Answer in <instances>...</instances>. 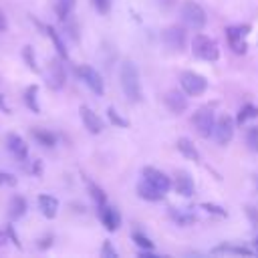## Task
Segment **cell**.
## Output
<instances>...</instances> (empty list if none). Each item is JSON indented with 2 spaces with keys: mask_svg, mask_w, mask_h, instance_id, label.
<instances>
[{
  "mask_svg": "<svg viewBox=\"0 0 258 258\" xmlns=\"http://www.w3.org/2000/svg\"><path fill=\"white\" fill-rule=\"evenodd\" d=\"M119 81H121V89L125 93V97L133 103H139L143 99V89H141V79H139V71L137 64L131 60H123L121 69H119Z\"/></svg>",
  "mask_w": 258,
  "mask_h": 258,
  "instance_id": "obj_1",
  "label": "cell"
},
{
  "mask_svg": "<svg viewBox=\"0 0 258 258\" xmlns=\"http://www.w3.org/2000/svg\"><path fill=\"white\" fill-rule=\"evenodd\" d=\"M181 20L187 28L191 30H202L208 22V16H206V10L198 4V2H183L181 4Z\"/></svg>",
  "mask_w": 258,
  "mask_h": 258,
  "instance_id": "obj_2",
  "label": "cell"
},
{
  "mask_svg": "<svg viewBox=\"0 0 258 258\" xmlns=\"http://www.w3.org/2000/svg\"><path fill=\"white\" fill-rule=\"evenodd\" d=\"M191 50H194V54H196L198 58H202V60L214 62V60L220 58V48H218L216 40L210 38V36H206V34H196V36H194V40H191Z\"/></svg>",
  "mask_w": 258,
  "mask_h": 258,
  "instance_id": "obj_3",
  "label": "cell"
},
{
  "mask_svg": "<svg viewBox=\"0 0 258 258\" xmlns=\"http://www.w3.org/2000/svg\"><path fill=\"white\" fill-rule=\"evenodd\" d=\"M179 85L183 89L185 95L189 97H198V95H204L206 89H208V79L200 73H194V71H183L181 77H179Z\"/></svg>",
  "mask_w": 258,
  "mask_h": 258,
  "instance_id": "obj_4",
  "label": "cell"
},
{
  "mask_svg": "<svg viewBox=\"0 0 258 258\" xmlns=\"http://www.w3.org/2000/svg\"><path fill=\"white\" fill-rule=\"evenodd\" d=\"M77 77L95 93V95H103L105 93V85H103V79H101V75L93 69V67H89V64H79L77 67Z\"/></svg>",
  "mask_w": 258,
  "mask_h": 258,
  "instance_id": "obj_5",
  "label": "cell"
},
{
  "mask_svg": "<svg viewBox=\"0 0 258 258\" xmlns=\"http://www.w3.org/2000/svg\"><path fill=\"white\" fill-rule=\"evenodd\" d=\"M194 125L198 129V133L202 137H212L214 135V127H216V119H214V111L210 107H202L196 111L194 115Z\"/></svg>",
  "mask_w": 258,
  "mask_h": 258,
  "instance_id": "obj_6",
  "label": "cell"
},
{
  "mask_svg": "<svg viewBox=\"0 0 258 258\" xmlns=\"http://www.w3.org/2000/svg\"><path fill=\"white\" fill-rule=\"evenodd\" d=\"M161 38L165 42L167 48L171 50H183L185 48V42H187V34L181 26L173 24V26H167L163 32H161Z\"/></svg>",
  "mask_w": 258,
  "mask_h": 258,
  "instance_id": "obj_7",
  "label": "cell"
},
{
  "mask_svg": "<svg viewBox=\"0 0 258 258\" xmlns=\"http://www.w3.org/2000/svg\"><path fill=\"white\" fill-rule=\"evenodd\" d=\"M234 137V119L230 115H222L218 121H216V127H214V139L220 143V145H226L230 143Z\"/></svg>",
  "mask_w": 258,
  "mask_h": 258,
  "instance_id": "obj_8",
  "label": "cell"
},
{
  "mask_svg": "<svg viewBox=\"0 0 258 258\" xmlns=\"http://www.w3.org/2000/svg\"><path fill=\"white\" fill-rule=\"evenodd\" d=\"M248 34V26H228L226 28V36H228V44L234 52L242 54L246 52V42L244 36Z\"/></svg>",
  "mask_w": 258,
  "mask_h": 258,
  "instance_id": "obj_9",
  "label": "cell"
},
{
  "mask_svg": "<svg viewBox=\"0 0 258 258\" xmlns=\"http://www.w3.org/2000/svg\"><path fill=\"white\" fill-rule=\"evenodd\" d=\"M64 79H67V75H64V67H62V62L56 60V58H52L50 64H48V75H46V83H48V87H50L52 91H60V89L64 87Z\"/></svg>",
  "mask_w": 258,
  "mask_h": 258,
  "instance_id": "obj_10",
  "label": "cell"
},
{
  "mask_svg": "<svg viewBox=\"0 0 258 258\" xmlns=\"http://www.w3.org/2000/svg\"><path fill=\"white\" fill-rule=\"evenodd\" d=\"M143 179L149 181L153 187H157V189L163 191V194L171 187V179H169L163 171H159V169H155V167H143Z\"/></svg>",
  "mask_w": 258,
  "mask_h": 258,
  "instance_id": "obj_11",
  "label": "cell"
},
{
  "mask_svg": "<svg viewBox=\"0 0 258 258\" xmlns=\"http://www.w3.org/2000/svg\"><path fill=\"white\" fill-rule=\"evenodd\" d=\"M79 113H81L83 125H85V129H87L89 133H93V135H99V133L103 131V121L99 119V115H97V113H95L91 107H87V105H81Z\"/></svg>",
  "mask_w": 258,
  "mask_h": 258,
  "instance_id": "obj_12",
  "label": "cell"
},
{
  "mask_svg": "<svg viewBox=\"0 0 258 258\" xmlns=\"http://www.w3.org/2000/svg\"><path fill=\"white\" fill-rule=\"evenodd\" d=\"M99 218H101L103 226H105L109 232H115V230L121 226V216H119V212H117L113 206H107V204L99 206Z\"/></svg>",
  "mask_w": 258,
  "mask_h": 258,
  "instance_id": "obj_13",
  "label": "cell"
},
{
  "mask_svg": "<svg viewBox=\"0 0 258 258\" xmlns=\"http://www.w3.org/2000/svg\"><path fill=\"white\" fill-rule=\"evenodd\" d=\"M6 147H8V151H10L18 161H24L26 155H28V147H26L24 139H22L20 135H16V133H8V135H6Z\"/></svg>",
  "mask_w": 258,
  "mask_h": 258,
  "instance_id": "obj_14",
  "label": "cell"
},
{
  "mask_svg": "<svg viewBox=\"0 0 258 258\" xmlns=\"http://www.w3.org/2000/svg\"><path fill=\"white\" fill-rule=\"evenodd\" d=\"M171 185L183 198L194 196V179H191V175L187 171H177L175 177H173V181H171Z\"/></svg>",
  "mask_w": 258,
  "mask_h": 258,
  "instance_id": "obj_15",
  "label": "cell"
},
{
  "mask_svg": "<svg viewBox=\"0 0 258 258\" xmlns=\"http://www.w3.org/2000/svg\"><path fill=\"white\" fill-rule=\"evenodd\" d=\"M163 101H165V107L171 111V113H183L185 109H187V99H185V95L183 93H179V91H169V93H165V97H163Z\"/></svg>",
  "mask_w": 258,
  "mask_h": 258,
  "instance_id": "obj_16",
  "label": "cell"
},
{
  "mask_svg": "<svg viewBox=\"0 0 258 258\" xmlns=\"http://www.w3.org/2000/svg\"><path fill=\"white\" fill-rule=\"evenodd\" d=\"M38 208H40L44 218L52 220L56 216V212H58V200L48 196V194H42V196H38Z\"/></svg>",
  "mask_w": 258,
  "mask_h": 258,
  "instance_id": "obj_17",
  "label": "cell"
},
{
  "mask_svg": "<svg viewBox=\"0 0 258 258\" xmlns=\"http://www.w3.org/2000/svg\"><path fill=\"white\" fill-rule=\"evenodd\" d=\"M137 194H139V198H143V200H147V202H159V200H163V191H159L157 187H153L149 181H141L139 185H137Z\"/></svg>",
  "mask_w": 258,
  "mask_h": 258,
  "instance_id": "obj_18",
  "label": "cell"
},
{
  "mask_svg": "<svg viewBox=\"0 0 258 258\" xmlns=\"http://www.w3.org/2000/svg\"><path fill=\"white\" fill-rule=\"evenodd\" d=\"M26 208H28L26 200H24L22 196H14V198L10 200V204H8V216H10V220L22 218V216L26 214Z\"/></svg>",
  "mask_w": 258,
  "mask_h": 258,
  "instance_id": "obj_19",
  "label": "cell"
},
{
  "mask_svg": "<svg viewBox=\"0 0 258 258\" xmlns=\"http://www.w3.org/2000/svg\"><path fill=\"white\" fill-rule=\"evenodd\" d=\"M177 149H179V153L183 155V157H187V159H194V161H200V151L196 149V145L189 141V139H185V137H181V139H177Z\"/></svg>",
  "mask_w": 258,
  "mask_h": 258,
  "instance_id": "obj_20",
  "label": "cell"
},
{
  "mask_svg": "<svg viewBox=\"0 0 258 258\" xmlns=\"http://www.w3.org/2000/svg\"><path fill=\"white\" fill-rule=\"evenodd\" d=\"M77 0H54V12L58 16V20H67L75 8Z\"/></svg>",
  "mask_w": 258,
  "mask_h": 258,
  "instance_id": "obj_21",
  "label": "cell"
},
{
  "mask_svg": "<svg viewBox=\"0 0 258 258\" xmlns=\"http://www.w3.org/2000/svg\"><path fill=\"white\" fill-rule=\"evenodd\" d=\"M32 137H34L42 147H54V143H56L54 133H50V131H46V129H32Z\"/></svg>",
  "mask_w": 258,
  "mask_h": 258,
  "instance_id": "obj_22",
  "label": "cell"
},
{
  "mask_svg": "<svg viewBox=\"0 0 258 258\" xmlns=\"http://www.w3.org/2000/svg\"><path fill=\"white\" fill-rule=\"evenodd\" d=\"M36 93H38V87L36 85H30L26 91H24V103L26 107L32 111V113H40V107L36 103Z\"/></svg>",
  "mask_w": 258,
  "mask_h": 258,
  "instance_id": "obj_23",
  "label": "cell"
},
{
  "mask_svg": "<svg viewBox=\"0 0 258 258\" xmlns=\"http://www.w3.org/2000/svg\"><path fill=\"white\" fill-rule=\"evenodd\" d=\"M46 34L50 36V40H52V44H54V48H56V52H58V56H60V58H67V56H69V52H67V48H64V44H62V40H60V36L56 34V30H54L52 26H46Z\"/></svg>",
  "mask_w": 258,
  "mask_h": 258,
  "instance_id": "obj_24",
  "label": "cell"
},
{
  "mask_svg": "<svg viewBox=\"0 0 258 258\" xmlns=\"http://www.w3.org/2000/svg\"><path fill=\"white\" fill-rule=\"evenodd\" d=\"M87 187H89V194H91V198L95 200L97 208H99V206H103V204H107V196H105V191H103L97 183H93L91 179H87Z\"/></svg>",
  "mask_w": 258,
  "mask_h": 258,
  "instance_id": "obj_25",
  "label": "cell"
},
{
  "mask_svg": "<svg viewBox=\"0 0 258 258\" xmlns=\"http://www.w3.org/2000/svg\"><path fill=\"white\" fill-rule=\"evenodd\" d=\"M254 117H258V107H254L252 103H246V105L240 109L236 123H238V125H242V123H246L248 119H254Z\"/></svg>",
  "mask_w": 258,
  "mask_h": 258,
  "instance_id": "obj_26",
  "label": "cell"
},
{
  "mask_svg": "<svg viewBox=\"0 0 258 258\" xmlns=\"http://www.w3.org/2000/svg\"><path fill=\"white\" fill-rule=\"evenodd\" d=\"M169 216H171L179 226H187V224H191V222L196 220V216H194V214L183 212V210H175V208H171V210H169Z\"/></svg>",
  "mask_w": 258,
  "mask_h": 258,
  "instance_id": "obj_27",
  "label": "cell"
},
{
  "mask_svg": "<svg viewBox=\"0 0 258 258\" xmlns=\"http://www.w3.org/2000/svg\"><path fill=\"white\" fill-rule=\"evenodd\" d=\"M246 145H248L250 151L258 153V127L256 125H252V127L246 129Z\"/></svg>",
  "mask_w": 258,
  "mask_h": 258,
  "instance_id": "obj_28",
  "label": "cell"
},
{
  "mask_svg": "<svg viewBox=\"0 0 258 258\" xmlns=\"http://www.w3.org/2000/svg\"><path fill=\"white\" fill-rule=\"evenodd\" d=\"M131 238H133V242H135L141 250H153V242H151L145 234H141V232H133V236H131Z\"/></svg>",
  "mask_w": 258,
  "mask_h": 258,
  "instance_id": "obj_29",
  "label": "cell"
},
{
  "mask_svg": "<svg viewBox=\"0 0 258 258\" xmlns=\"http://www.w3.org/2000/svg\"><path fill=\"white\" fill-rule=\"evenodd\" d=\"M22 56H24V60H26V64H28V69L36 73V71H38V67H36V60H34L32 46H24V48H22Z\"/></svg>",
  "mask_w": 258,
  "mask_h": 258,
  "instance_id": "obj_30",
  "label": "cell"
},
{
  "mask_svg": "<svg viewBox=\"0 0 258 258\" xmlns=\"http://www.w3.org/2000/svg\"><path fill=\"white\" fill-rule=\"evenodd\" d=\"M107 115H109L111 123H113V125H117V127H127V125H129V121H127V119H123V117H121L113 107H109V109H107Z\"/></svg>",
  "mask_w": 258,
  "mask_h": 258,
  "instance_id": "obj_31",
  "label": "cell"
},
{
  "mask_svg": "<svg viewBox=\"0 0 258 258\" xmlns=\"http://www.w3.org/2000/svg\"><path fill=\"white\" fill-rule=\"evenodd\" d=\"M93 6L99 14H109L111 10V0H93Z\"/></svg>",
  "mask_w": 258,
  "mask_h": 258,
  "instance_id": "obj_32",
  "label": "cell"
},
{
  "mask_svg": "<svg viewBox=\"0 0 258 258\" xmlns=\"http://www.w3.org/2000/svg\"><path fill=\"white\" fill-rule=\"evenodd\" d=\"M101 256H103V258H115V256H117V250L111 246V242H109V240H105V242H103Z\"/></svg>",
  "mask_w": 258,
  "mask_h": 258,
  "instance_id": "obj_33",
  "label": "cell"
},
{
  "mask_svg": "<svg viewBox=\"0 0 258 258\" xmlns=\"http://www.w3.org/2000/svg\"><path fill=\"white\" fill-rule=\"evenodd\" d=\"M214 252H232V254H252V250L248 248H232V246H220Z\"/></svg>",
  "mask_w": 258,
  "mask_h": 258,
  "instance_id": "obj_34",
  "label": "cell"
},
{
  "mask_svg": "<svg viewBox=\"0 0 258 258\" xmlns=\"http://www.w3.org/2000/svg\"><path fill=\"white\" fill-rule=\"evenodd\" d=\"M0 185H16V177L12 173L0 171Z\"/></svg>",
  "mask_w": 258,
  "mask_h": 258,
  "instance_id": "obj_35",
  "label": "cell"
},
{
  "mask_svg": "<svg viewBox=\"0 0 258 258\" xmlns=\"http://www.w3.org/2000/svg\"><path fill=\"white\" fill-rule=\"evenodd\" d=\"M202 208L208 210V212H212V214H216V216H226V210H222L220 206H214V204H202Z\"/></svg>",
  "mask_w": 258,
  "mask_h": 258,
  "instance_id": "obj_36",
  "label": "cell"
},
{
  "mask_svg": "<svg viewBox=\"0 0 258 258\" xmlns=\"http://www.w3.org/2000/svg\"><path fill=\"white\" fill-rule=\"evenodd\" d=\"M6 236L10 238V242H12V244H14L16 248H20V242H18V236H16V232H14V228H12L10 224L6 226Z\"/></svg>",
  "mask_w": 258,
  "mask_h": 258,
  "instance_id": "obj_37",
  "label": "cell"
},
{
  "mask_svg": "<svg viewBox=\"0 0 258 258\" xmlns=\"http://www.w3.org/2000/svg\"><path fill=\"white\" fill-rule=\"evenodd\" d=\"M50 244H52V236H44V238H40V240H38V248H40V250L48 248Z\"/></svg>",
  "mask_w": 258,
  "mask_h": 258,
  "instance_id": "obj_38",
  "label": "cell"
},
{
  "mask_svg": "<svg viewBox=\"0 0 258 258\" xmlns=\"http://www.w3.org/2000/svg\"><path fill=\"white\" fill-rule=\"evenodd\" d=\"M246 214L250 216V220H252V224H258V212H256V210H254L252 206H248V208H246Z\"/></svg>",
  "mask_w": 258,
  "mask_h": 258,
  "instance_id": "obj_39",
  "label": "cell"
},
{
  "mask_svg": "<svg viewBox=\"0 0 258 258\" xmlns=\"http://www.w3.org/2000/svg\"><path fill=\"white\" fill-rule=\"evenodd\" d=\"M157 4L163 8V10H169L173 6V0H157Z\"/></svg>",
  "mask_w": 258,
  "mask_h": 258,
  "instance_id": "obj_40",
  "label": "cell"
},
{
  "mask_svg": "<svg viewBox=\"0 0 258 258\" xmlns=\"http://www.w3.org/2000/svg\"><path fill=\"white\" fill-rule=\"evenodd\" d=\"M2 30H6V16H4V12L0 10V32Z\"/></svg>",
  "mask_w": 258,
  "mask_h": 258,
  "instance_id": "obj_41",
  "label": "cell"
},
{
  "mask_svg": "<svg viewBox=\"0 0 258 258\" xmlns=\"http://www.w3.org/2000/svg\"><path fill=\"white\" fill-rule=\"evenodd\" d=\"M6 242H8V236H6V230H4V232L0 230V248H2V246H4Z\"/></svg>",
  "mask_w": 258,
  "mask_h": 258,
  "instance_id": "obj_42",
  "label": "cell"
},
{
  "mask_svg": "<svg viewBox=\"0 0 258 258\" xmlns=\"http://www.w3.org/2000/svg\"><path fill=\"white\" fill-rule=\"evenodd\" d=\"M256 250H258V240H256Z\"/></svg>",
  "mask_w": 258,
  "mask_h": 258,
  "instance_id": "obj_43",
  "label": "cell"
}]
</instances>
